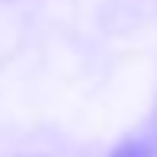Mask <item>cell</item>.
<instances>
[{
	"label": "cell",
	"mask_w": 157,
	"mask_h": 157,
	"mask_svg": "<svg viewBox=\"0 0 157 157\" xmlns=\"http://www.w3.org/2000/svg\"><path fill=\"white\" fill-rule=\"evenodd\" d=\"M109 157H157V141L154 138H128Z\"/></svg>",
	"instance_id": "cell-1"
}]
</instances>
